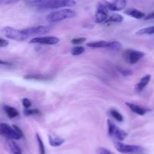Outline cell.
I'll use <instances>...</instances> for the list:
<instances>
[{
  "label": "cell",
  "mask_w": 154,
  "mask_h": 154,
  "mask_svg": "<svg viewBox=\"0 0 154 154\" xmlns=\"http://www.w3.org/2000/svg\"><path fill=\"white\" fill-rule=\"evenodd\" d=\"M0 135L6 137L9 140H20L23 137L22 130L17 125H14L11 127L8 124L0 122Z\"/></svg>",
  "instance_id": "obj_1"
},
{
  "label": "cell",
  "mask_w": 154,
  "mask_h": 154,
  "mask_svg": "<svg viewBox=\"0 0 154 154\" xmlns=\"http://www.w3.org/2000/svg\"><path fill=\"white\" fill-rule=\"evenodd\" d=\"M75 5L76 2L75 0H47L46 2L38 5L40 11H46L54 10L61 8L73 7Z\"/></svg>",
  "instance_id": "obj_2"
},
{
  "label": "cell",
  "mask_w": 154,
  "mask_h": 154,
  "mask_svg": "<svg viewBox=\"0 0 154 154\" xmlns=\"http://www.w3.org/2000/svg\"><path fill=\"white\" fill-rule=\"evenodd\" d=\"M75 16H76V12L75 11L72 9L65 8L51 12L48 15L46 20L49 23H57L64 21V20L72 18Z\"/></svg>",
  "instance_id": "obj_3"
},
{
  "label": "cell",
  "mask_w": 154,
  "mask_h": 154,
  "mask_svg": "<svg viewBox=\"0 0 154 154\" xmlns=\"http://www.w3.org/2000/svg\"><path fill=\"white\" fill-rule=\"evenodd\" d=\"M3 33L8 39L18 41V42H22L29 38L24 30H17L11 27H5L3 29Z\"/></svg>",
  "instance_id": "obj_4"
},
{
  "label": "cell",
  "mask_w": 154,
  "mask_h": 154,
  "mask_svg": "<svg viewBox=\"0 0 154 154\" xmlns=\"http://www.w3.org/2000/svg\"><path fill=\"white\" fill-rule=\"evenodd\" d=\"M116 149L119 152L123 154H135L141 152L144 149L142 146H138V145H132L126 144V143H121L120 141H117L114 143Z\"/></svg>",
  "instance_id": "obj_5"
},
{
  "label": "cell",
  "mask_w": 154,
  "mask_h": 154,
  "mask_svg": "<svg viewBox=\"0 0 154 154\" xmlns=\"http://www.w3.org/2000/svg\"><path fill=\"white\" fill-rule=\"evenodd\" d=\"M108 130L110 137L116 139L118 141H122L127 137L128 134L123 129L117 127L111 120H108Z\"/></svg>",
  "instance_id": "obj_6"
},
{
  "label": "cell",
  "mask_w": 154,
  "mask_h": 154,
  "mask_svg": "<svg viewBox=\"0 0 154 154\" xmlns=\"http://www.w3.org/2000/svg\"><path fill=\"white\" fill-rule=\"evenodd\" d=\"M145 54L142 51L133 49H127L123 52V57L128 63L131 65L138 63L141 58L144 57Z\"/></svg>",
  "instance_id": "obj_7"
},
{
  "label": "cell",
  "mask_w": 154,
  "mask_h": 154,
  "mask_svg": "<svg viewBox=\"0 0 154 154\" xmlns=\"http://www.w3.org/2000/svg\"><path fill=\"white\" fill-rule=\"evenodd\" d=\"M108 18V9L104 4L99 3L95 13V22L101 24L106 21Z\"/></svg>",
  "instance_id": "obj_8"
},
{
  "label": "cell",
  "mask_w": 154,
  "mask_h": 154,
  "mask_svg": "<svg viewBox=\"0 0 154 154\" xmlns=\"http://www.w3.org/2000/svg\"><path fill=\"white\" fill-rule=\"evenodd\" d=\"M107 8L111 11H121L126 5V0H103Z\"/></svg>",
  "instance_id": "obj_9"
},
{
  "label": "cell",
  "mask_w": 154,
  "mask_h": 154,
  "mask_svg": "<svg viewBox=\"0 0 154 154\" xmlns=\"http://www.w3.org/2000/svg\"><path fill=\"white\" fill-rule=\"evenodd\" d=\"M60 42V39L55 36H43V37H35L30 41L31 44H42V45H53Z\"/></svg>",
  "instance_id": "obj_10"
},
{
  "label": "cell",
  "mask_w": 154,
  "mask_h": 154,
  "mask_svg": "<svg viewBox=\"0 0 154 154\" xmlns=\"http://www.w3.org/2000/svg\"><path fill=\"white\" fill-rule=\"evenodd\" d=\"M24 31L26 33L28 37L35 36V35H43L49 33L50 28L47 26H36V27H29L24 29Z\"/></svg>",
  "instance_id": "obj_11"
},
{
  "label": "cell",
  "mask_w": 154,
  "mask_h": 154,
  "mask_svg": "<svg viewBox=\"0 0 154 154\" xmlns=\"http://www.w3.org/2000/svg\"><path fill=\"white\" fill-rule=\"evenodd\" d=\"M126 104L133 113H136V114L139 115V116H144V115H145L146 113L151 110L150 109L147 108V107H141V106L132 104V103H126Z\"/></svg>",
  "instance_id": "obj_12"
},
{
  "label": "cell",
  "mask_w": 154,
  "mask_h": 154,
  "mask_svg": "<svg viewBox=\"0 0 154 154\" xmlns=\"http://www.w3.org/2000/svg\"><path fill=\"white\" fill-rule=\"evenodd\" d=\"M112 42H107V41H98V42H89L87 45L92 48H109L111 49Z\"/></svg>",
  "instance_id": "obj_13"
},
{
  "label": "cell",
  "mask_w": 154,
  "mask_h": 154,
  "mask_svg": "<svg viewBox=\"0 0 154 154\" xmlns=\"http://www.w3.org/2000/svg\"><path fill=\"white\" fill-rule=\"evenodd\" d=\"M6 145H7L8 149L11 154H23L20 147L18 146L17 143L14 140L8 139L7 142H6Z\"/></svg>",
  "instance_id": "obj_14"
},
{
  "label": "cell",
  "mask_w": 154,
  "mask_h": 154,
  "mask_svg": "<svg viewBox=\"0 0 154 154\" xmlns=\"http://www.w3.org/2000/svg\"><path fill=\"white\" fill-rule=\"evenodd\" d=\"M150 79H151V75H146L144 76H143L139 82L135 85V89L137 92H141L144 89V88L148 85V83L150 82Z\"/></svg>",
  "instance_id": "obj_15"
},
{
  "label": "cell",
  "mask_w": 154,
  "mask_h": 154,
  "mask_svg": "<svg viewBox=\"0 0 154 154\" xmlns=\"http://www.w3.org/2000/svg\"><path fill=\"white\" fill-rule=\"evenodd\" d=\"M126 15L132 17V18H135V19H142L145 17V14L141 11L135 8H128L124 11Z\"/></svg>",
  "instance_id": "obj_16"
},
{
  "label": "cell",
  "mask_w": 154,
  "mask_h": 154,
  "mask_svg": "<svg viewBox=\"0 0 154 154\" xmlns=\"http://www.w3.org/2000/svg\"><path fill=\"white\" fill-rule=\"evenodd\" d=\"M48 138H49L50 145L54 146V147H57V146H61L65 141L64 139L62 138L61 137L54 135V134H49Z\"/></svg>",
  "instance_id": "obj_17"
},
{
  "label": "cell",
  "mask_w": 154,
  "mask_h": 154,
  "mask_svg": "<svg viewBox=\"0 0 154 154\" xmlns=\"http://www.w3.org/2000/svg\"><path fill=\"white\" fill-rule=\"evenodd\" d=\"M4 110L6 113L7 116H8L10 119H13V118L17 117L19 115L17 110L13 107H10V106H4Z\"/></svg>",
  "instance_id": "obj_18"
},
{
  "label": "cell",
  "mask_w": 154,
  "mask_h": 154,
  "mask_svg": "<svg viewBox=\"0 0 154 154\" xmlns=\"http://www.w3.org/2000/svg\"><path fill=\"white\" fill-rule=\"evenodd\" d=\"M123 21V18L122 15L118 14H113L110 17H108L105 23H120Z\"/></svg>",
  "instance_id": "obj_19"
},
{
  "label": "cell",
  "mask_w": 154,
  "mask_h": 154,
  "mask_svg": "<svg viewBox=\"0 0 154 154\" xmlns=\"http://www.w3.org/2000/svg\"><path fill=\"white\" fill-rule=\"evenodd\" d=\"M154 34V26L145 27V28L141 29L136 32V35L141 36V35H153Z\"/></svg>",
  "instance_id": "obj_20"
},
{
  "label": "cell",
  "mask_w": 154,
  "mask_h": 154,
  "mask_svg": "<svg viewBox=\"0 0 154 154\" xmlns=\"http://www.w3.org/2000/svg\"><path fill=\"white\" fill-rule=\"evenodd\" d=\"M36 140H37L38 145V150H39V154H46L45 152V144L43 143V140H42V137H40L38 134H36Z\"/></svg>",
  "instance_id": "obj_21"
},
{
  "label": "cell",
  "mask_w": 154,
  "mask_h": 154,
  "mask_svg": "<svg viewBox=\"0 0 154 154\" xmlns=\"http://www.w3.org/2000/svg\"><path fill=\"white\" fill-rule=\"evenodd\" d=\"M110 114L114 119H116L118 122H123V116L115 109H111L110 110Z\"/></svg>",
  "instance_id": "obj_22"
},
{
  "label": "cell",
  "mask_w": 154,
  "mask_h": 154,
  "mask_svg": "<svg viewBox=\"0 0 154 154\" xmlns=\"http://www.w3.org/2000/svg\"><path fill=\"white\" fill-rule=\"evenodd\" d=\"M117 71H118V72L124 77L130 76V75H132V74H133V72H132V71L131 70V69H126V68L120 67V66H119L118 67V66H117Z\"/></svg>",
  "instance_id": "obj_23"
},
{
  "label": "cell",
  "mask_w": 154,
  "mask_h": 154,
  "mask_svg": "<svg viewBox=\"0 0 154 154\" xmlns=\"http://www.w3.org/2000/svg\"><path fill=\"white\" fill-rule=\"evenodd\" d=\"M85 51V48L82 46H75L72 48V54L74 56L81 55Z\"/></svg>",
  "instance_id": "obj_24"
},
{
  "label": "cell",
  "mask_w": 154,
  "mask_h": 154,
  "mask_svg": "<svg viewBox=\"0 0 154 154\" xmlns=\"http://www.w3.org/2000/svg\"><path fill=\"white\" fill-rule=\"evenodd\" d=\"M23 113L25 116H32V115L40 114L41 112L37 109H26L23 111Z\"/></svg>",
  "instance_id": "obj_25"
},
{
  "label": "cell",
  "mask_w": 154,
  "mask_h": 154,
  "mask_svg": "<svg viewBox=\"0 0 154 154\" xmlns=\"http://www.w3.org/2000/svg\"><path fill=\"white\" fill-rule=\"evenodd\" d=\"M19 1H25L28 2L29 0H0V5H6L13 4Z\"/></svg>",
  "instance_id": "obj_26"
},
{
  "label": "cell",
  "mask_w": 154,
  "mask_h": 154,
  "mask_svg": "<svg viewBox=\"0 0 154 154\" xmlns=\"http://www.w3.org/2000/svg\"><path fill=\"white\" fill-rule=\"evenodd\" d=\"M122 45L120 42H117V41H113L112 45H111V49L113 51H119L121 48Z\"/></svg>",
  "instance_id": "obj_27"
},
{
  "label": "cell",
  "mask_w": 154,
  "mask_h": 154,
  "mask_svg": "<svg viewBox=\"0 0 154 154\" xmlns=\"http://www.w3.org/2000/svg\"><path fill=\"white\" fill-rule=\"evenodd\" d=\"M87 40V39L84 37H81V38H76V39H72L71 42H72L73 45H78V44H81L83 42H84Z\"/></svg>",
  "instance_id": "obj_28"
},
{
  "label": "cell",
  "mask_w": 154,
  "mask_h": 154,
  "mask_svg": "<svg viewBox=\"0 0 154 154\" xmlns=\"http://www.w3.org/2000/svg\"><path fill=\"white\" fill-rule=\"evenodd\" d=\"M97 154H112L111 151L105 147H99L97 149Z\"/></svg>",
  "instance_id": "obj_29"
},
{
  "label": "cell",
  "mask_w": 154,
  "mask_h": 154,
  "mask_svg": "<svg viewBox=\"0 0 154 154\" xmlns=\"http://www.w3.org/2000/svg\"><path fill=\"white\" fill-rule=\"evenodd\" d=\"M22 104L23 106L25 107V109H29L32 105L31 101H30L28 98H23V99L22 100Z\"/></svg>",
  "instance_id": "obj_30"
},
{
  "label": "cell",
  "mask_w": 154,
  "mask_h": 154,
  "mask_svg": "<svg viewBox=\"0 0 154 154\" xmlns=\"http://www.w3.org/2000/svg\"><path fill=\"white\" fill-rule=\"evenodd\" d=\"M8 45V42L3 39H0V47L1 48H4V47H7Z\"/></svg>",
  "instance_id": "obj_31"
},
{
  "label": "cell",
  "mask_w": 154,
  "mask_h": 154,
  "mask_svg": "<svg viewBox=\"0 0 154 154\" xmlns=\"http://www.w3.org/2000/svg\"><path fill=\"white\" fill-rule=\"evenodd\" d=\"M144 20H151V19H154V11L153 12H152V13H150V14H149L148 15H147V16H145L144 18Z\"/></svg>",
  "instance_id": "obj_32"
},
{
  "label": "cell",
  "mask_w": 154,
  "mask_h": 154,
  "mask_svg": "<svg viewBox=\"0 0 154 154\" xmlns=\"http://www.w3.org/2000/svg\"><path fill=\"white\" fill-rule=\"evenodd\" d=\"M0 65H11L10 62L5 61V60H0Z\"/></svg>",
  "instance_id": "obj_33"
},
{
  "label": "cell",
  "mask_w": 154,
  "mask_h": 154,
  "mask_svg": "<svg viewBox=\"0 0 154 154\" xmlns=\"http://www.w3.org/2000/svg\"><path fill=\"white\" fill-rule=\"evenodd\" d=\"M143 154H145V153H143Z\"/></svg>",
  "instance_id": "obj_34"
}]
</instances>
